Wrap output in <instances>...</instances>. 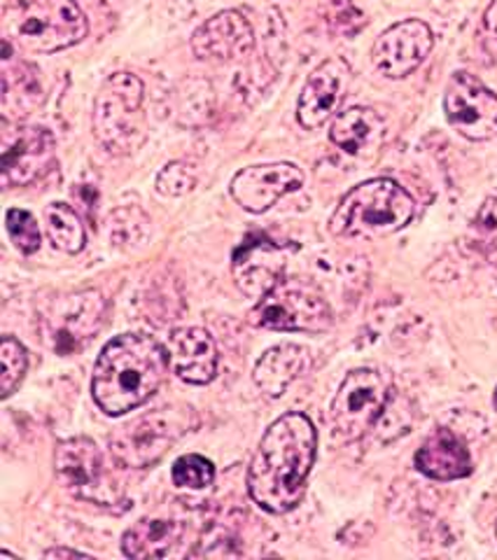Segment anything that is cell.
I'll list each match as a JSON object with an SVG mask.
<instances>
[{"instance_id": "cell-24", "label": "cell", "mask_w": 497, "mask_h": 560, "mask_svg": "<svg viewBox=\"0 0 497 560\" xmlns=\"http://www.w3.org/2000/svg\"><path fill=\"white\" fill-rule=\"evenodd\" d=\"M41 103V84L35 80V70L20 63L3 75V108L10 115L24 117Z\"/></svg>"}, {"instance_id": "cell-21", "label": "cell", "mask_w": 497, "mask_h": 560, "mask_svg": "<svg viewBox=\"0 0 497 560\" xmlns=\"http://www.w3.org/2000/svg\"><path fill=\"white\" fill-rule=\"evenodd\" d=\"M309 366L311 355L304 346L280 343L266 350L257 360L253 381L264 395L280 397L299 376H304L309 372Z\"/></svg>"}, {"instance_id": "cell-16", "label": "cell", "mask_w": 497, "mask_h": 560, "mask_svg": "<svg viewBox=\"0 0 497 560\" xmlns=\"http://www.w3.org/2000/svg\"><path fill=\"white\" fill-rule=\"evenodd\" d=\"M255 47V31L245 14L224 10L206 20L192 35V51L201 61L229 63L247 57Z\"/></svg>"}, {"instance_id": "cell-5", "label": "cell", "mask_w": 497, "mask_h": 560, "mask_svg": "<svg viewBox=\"0 0 497 560\" xmlns=\"http://www.w3.org/2000/svg\"><path fill=\"white\" fill-rule=\"evenodd\" d=\"M197 423L199 418L192 407L154 409L117 428L111 436V453L119 467H152Z\"/></svg>"}, {"instance_id": "cell-18", "label": "cell", "mask_w": 497, "mask_h": 560, "mask_svg": "<svg viewBox=\"0 0 497 560\" xmlns=\"http://www.w3.org/2000/svg\"><path fill=\"white\" fill-rule=\"evenodd\" d=\"M169 358L175 376L189 385H206L218 376V346L201 327L175 329L169 337Z\"/></svg>"}, {"instance_id": "cell-29", "label": "cell", "mask_w": 497, "mask_h": 560, "mask_svg": "<svg viewBox=\"0 0 497 560\" xmlns=\"http://www.w3.org/2000/svg\"><path fill=\"white\" fill-rule=\"evenodd\" d=\"M472 232L476 241L486 245H497V197H490L478 208V213L472 222Z\"/></svg>"}, {"instance_id": "cell-30", "label": "cell", "mask_w": 497, "mask_h": 560, "mask_svg": "<svg viewBox=\"0 0 497 560\" xmlns=\"http://www.w3.org/2000/svg\"><path fill=\"white\" fill-rule=\"evenodd\" d=\"M86 553L82 551H76V549H63V547H57V549H49L45 551V558H84Z\"/></svg>"}, {"instance_id": "cell-14", "label": "cell", "mask_w": 497, "mask_h": 560, "mask_svg": "<svg viewBox=\"0 0 497 560\" xmlns=\"http://www.w3.org/2000/svg\"><path fill=\"white\" fill-rule=\"evenodd\" d=\"M301 185H304V173H301V168L288 162H278L257 164L239 171L232 178V185H229V191H232V199L243 210L259 215L264 210L276 206V201H280L282 197L301 189Z\"/></svg>"}, {"instance_id": "cell-19", "label": "cell", "mask_w": 497, "mask_h": 560, "mask_svg": "<svg viewBox=\"0 0 497 560\" xmlns=\"http://www.w3.org/2000/svg\"><path fill=\"white\" fill-rule=\"evenodd\" d=\"M416 469L435 481H455L472 475V458L451 430L439 428L416 451Z\"/></svg>"}, {"instance_id": "cell-23", "label": "cell", "mask_w": 497, "mask_h": 560, "mask_svg": "<svg viewBox=\"0 0 497 560\" xmlns=\"http://www.w3.org/2000/svg\"><path fill=\"white\" fill-rule=\"evenodd\" d=\"M45 224L49 241L66 255H78L84 250L86 232L80 215L68 203H49L45 208Z\"/></svg>"}, {"instance_id": "cell-25", "label": "cell", "mask_w": 497, "mask_h": 560, "mask_svg": "<svg viewBox=\"0 0 497 560\" xmlns=\"http://www.w3.org/2000/svg\"><path fill=\"white\" fill-rule=\"evenodd\" d=\"M26 370V348L14 337H3V341H0V395H3V399H8L16 388H20Z\"/></svg>"}, {"instance_id": "cell-6", "label": "cell", "mask_w": 497, "mask_h": 560, "mask_svg": "<svg viewBox=\"0 0 497 560\" xmlns=\"http://www.w3.org/2000/svg\"><path fill=\"white\" fill-rule=\"evenodd\" d=\"M393 397V378L379 370H352L332 401L330 423L344 442H358L374 430Z\"/></svg>"}, {"instance_id": "cell-15", "label": "cell", "mask_w": 497, "mask_h": 560, "mask_svg": "<svg viewBox=\"0 0 497 560\" xmlns=\"http://www.w3.org/2000/svg\"><path fill=\"white\" fill-rule=\"evenodd\" d=\"M350 66L334 57L323 61L309 75L297 101V119L304 129H317L339 113L350 86Z\"/></svg>"}, {"instance_id": "cell-7", "label": "cell", "mask_w": 497, "mask_h": 560, "mask_svg": "<svg viewBox=\"0 0 497 560\" xmlns=\"http://www.w3.org/2000/svg\"><path fill=\"white\" fill-rule=\"evenodd\" d=\"M89 33L78 0H28L14 24V38L24 49L55 55L82 43Z\"/></svg>"}, {"instance_id": "cell-8", "label": "cell", "mask_w": 497, "mask_h": 560, "mask_svg": "<svg viewBox=\"0 0 497 560\" xmlns=\"http://www.w3.org/2000/svg\"><path fill=\"white\" fill-rule=\"evenodd\" d=\"M247 318L255 327L274 331H325L332 325V308L313 285L282 278L257 300Z\"/></svg>"}, {"instance_id": "cell-10", "label": "cell", "mask_w": 497, "mask_h": 560, "mask_svg": "<svg viewBox=\"0 0 497 560\" xmlns=\"http://www.w3.org/2000/svg\"><path fill=\"white\" fill-rule=\"evenodd\" d=\"M443 110L449 125L460 136L470 140H490L497 136V94L465 70L451 78L443 96Z\"/></svg>"}, {"instance_id": "cell-9", "label": "cell", "mask_w": 497, "mask_h": 560, "mask_svg": "<svg viewBox=\"0 0 497 560\" xmlns=\"http://www.w3.org/2000/svg\"><path fill=\"white\" fill-rule=\"evenodd\" d=\"M55 471L59 483L78 500L94 504H113L117 500L105 479L103 453L86 436H70L57 444Z\"/></svg>"}, {"instance_id": "cell-26", "label": "cell", "mask_w": 497, "mask_h": 560, "mask_svg": "<svg viewBox=\"0 0 497 560\" xmlns=\"http://www.w3.org/2000/svg\"><path fill=\"white\" fill-rule=\"evenodd\" d=\"M173 486L187 488V490H204L216 481V465L206 460L204 455L187 453L183 458H177L171 467Z\"/></svg>"}, {"instance_id": "cell-17", "label": "cell", "mask_w": 497, "mask_h": 560, "mask_svg": "<svg viewBox=\"0 0 497 560\" xmlns=\"http://www.w3.org/2000/svg\"><path fill=\"white\" fill-rule=\"evenodd\" d=\"M232 271L236 288L245 296L262 300L264 294H269L282 280V271H286V253L280 250V245H276L269 238L251 236L245 238L241 248L234 253Z\"/></svg>"}, {"instance_id": "cell-31", "label": "cell", "mask_w": 497, "mask_h": 560, "mask_svg": "<svg viewBox=\"0 0 497 560\" xmlns=\"http://www.w3.org/2000/svg\"><path fill=\"white\" fill-rule=\"evenodd\" d=\"M495 409H497V390H495Z\"/></svg>"}, {"instance_id": "cell-12", "label": "cell", "mask_w": 497, "mask_h": 560, "mask_svg": "<svg viewBox=\"0 0 497 560\" xmlns=\"http://www.w3.org/2000/svg\"><path fill=\"white\" fill-rule=\"evenodd\" d=\"M55 136L43 127H16L3 133L0 178L5 187H26L55 166Z\"/></svg>"}, {"instance_id": "cell-1", "label": "cell", "mask_w": 497, "mask_h": 560, "mask_svg": "<svg viewBox=\"0 0 497 560\" xmlns=\"http://www.w3.org/2000/svg\"><path fill=\"white\" fill-rule=\"evenodd\" d=\"M317 432L307 413L290 411L266 430L247 467V493L269 514H288L307 493Z\"/></svg>"}, {"instance_id": "cell-13", "label": "cell", "mask_w": 497, "mask_h": 560, "mask_svg": "<svg viewBox=\"0 0 497 560\" xmlns=\"http://www.w3.org/2000/svg\"><path fill=\"white\" fill-rule=\"evenodd\" d=\"M432 47V28L420 20H406L379 35L371 49V61L388 80H402L430 57Z\"/></svg>"}, {"instance_id": "cell-27", "label": "cell", "mask_w": 497, "mask_h": 560, "mask_svg": "<svg viewBox=\"0 0 497 560\" xmlns=\"http://www.w3.org/2000/svg\"><path fill=\"white\" fill-rule=\"evenodd\" d=\"M8 234L14 243V248L22 255H33L41 250V226L28 210L24 208H10L5 213Z\"/></svg>"}, {"instance_id": "cell-20", "label": "cell", "mask_w": 497, "mask_h": 560, "mask_svg": "<svg viewBox=\"0 0 497 560\" xmlns=\"http://www.w3.org/2000/svg\"><path fill=\"white\" fill-rule=\"evenodd\" d=\"M187 537V525L183 521L169 518H140L124 533L122 551L129 558H169L181 556Z\"/></svg>"}, {"instance_id": "cell-11", "label": "cell", "mask_w": 497, "mask_h": 560, "mask_svg": "<svg viewBox=\"0 0 497 560\" xmlns=\"http://www.w3.org/2000/svg\"><path fill=\"white\" fill-rule=\"evenodd\" d=\"M105 304L99 290H82L59 300L47 313V339L59 355H70L92 339L103 325Z\"/></svg>"}, {"instance_id": "cell-3", "label": "cell", "mask_w": 497, "mask_h": 560, "mask_svg": "<svg viewBox=\"0 0 497 560\" xmlns=\"http://www.w3.org/2000/svg\"><path fill=\"white\" fill-rule=\"evenodd\" d=\"M416 203L409 191L390 178L352 187L336 206L330 232L342 238H381L397 234L414 220Z\"/></svg>"}, {"instance_id": "cell-2", "label": "cell", "mask_w": 497, "mask_h": 560, "mask_svg": "<svg viewBox=\"0 0 497 560\" xmlns=\"http://www.w3.org/2000/svg\"><path fill=\"white\" fill-rule=\"evenodd\" d=\"M171 366L169 348L154 337L119 335L103 346L92 376V395L108 416L138 409L159 390Z\"/></svg>"}, {"instance_id": "cell-28", "label": "cell", "mask_w": 497, "mask_h": 560, "mask_svg": "<svg viewBox=\"0 0 497 560\" xmlns=\"http://www.w3.org/2000/svg\"><path fill=\"white\" fill-rule=\"evenodd\" d=\"M154 187L162 197H185L197 187V173L185 162H171L159 171Z\"/></svg>"}, {"instance_id": "cell-22", "label": "cell", "mask_w": 497, "mask_h": 560, "mask_svg": "<svg viewBox=\"0 0 497 560\" xmlns=\"http://www.w3.org/2000/svg\"><path fill=\"white\" fill-rule=\"evenodd\" d=\"M385 131L383 119L377 110L355 105L334 117L330 127V140L346 154H362L365 150L381 143Z\"/></svg>"}, {"instance_id": "cell-4", "label": "cell", "mask_w": 497, "mask_h": 560, "mask_svg": "<svg viewBox=\"0 0 497 560\" xmlns=\"http://www.w3.org/2000/svg\"><path fill=\"white\" fill-rule=\"evenodd\" d=\"M146 86L134 73H115L94 98L92 127L99 143L113 154H129L146 140Z\"/></svg>"}]
</instances>
